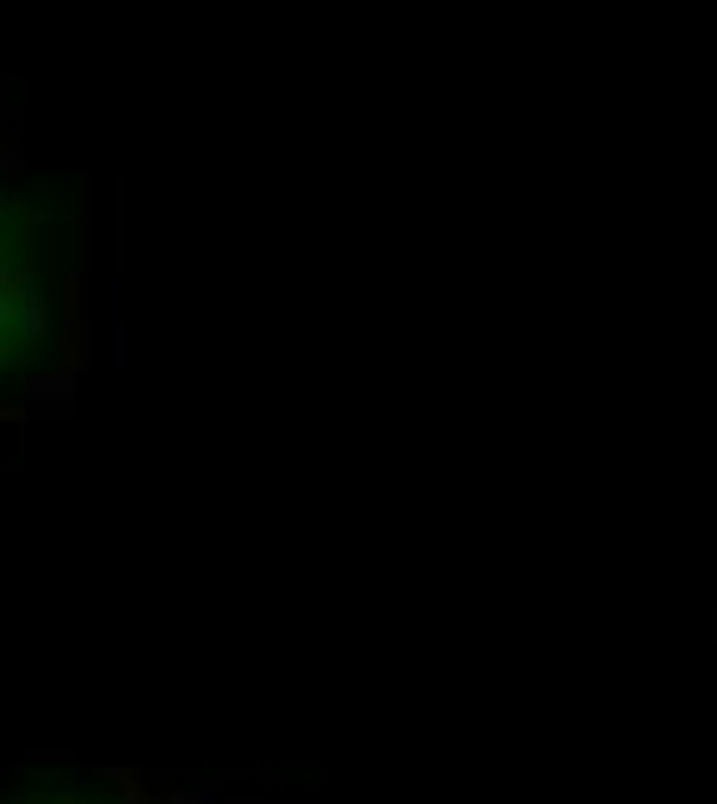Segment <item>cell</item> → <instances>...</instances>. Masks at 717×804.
I'll return each instance as SVG.
<instances>
[{
  "instance_id": "cell-1",
  "label": "cell",
  "mask_w": 717,
  "mask_h": 804,
  "mask_svg": "<svg viewBox=\"0 0 717 804\" xmlns=\"http://www.w3.org/2000/svg\"><path fill=\"white\" fill-rule=\"evenodd\" d=\"M25 248L13 236L7 211H0V365L13 359V334H19V316H25Z\"/></svg>"
}]
</instances>
